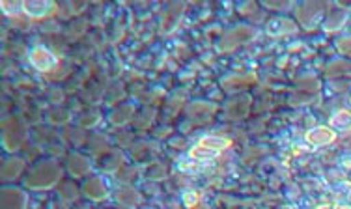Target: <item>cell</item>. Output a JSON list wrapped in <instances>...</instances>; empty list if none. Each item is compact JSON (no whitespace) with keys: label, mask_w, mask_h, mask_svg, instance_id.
Wrapping results in <instances>:
<instances>
[{"label":"cell","mask_w":351,"mask_h":209,"mask_svg":"<svg viewBox=\"0 0 351 209\" xmlns=\"http://www.w3.org/2000/svg\"><path fill=\"white\" fill-rule=\"evenodd\" d=\"M219 153H221V151L206 148V146H200V144H198L196 148H193V151H191V156L195 157V159H198V161H210V159H215Z\"/></svg>","instance_id":"obj_20"},{"label":"cell","mask_w":351,"mask_h":209,"mask_svg":"<svg viewBox=\"0 0 351 209\" xmlns=\"http://www.w3.org/2000/svg\"><path fill=\"white\" fill-rule=\"evenodd\" d=\"M131 114H133V110H131V107H120V108H116L114 112H112V116H110V120L114 123H125L131 120Z\"/></svg>","instance_id":"obj_21"},{"label":"cell","mask_w":351,"mask_h":209,"mask_svg":"<svg viewBox=\"0 0 351 209\" xmlns=\"http://www.w3.org/2000/svg\"><path fill=\"white\" fill-rule=\"evenodd\" d=\"M329 125H331L332 131H338V133H350L351 131V112L350 110H338L331 116L329 120Z\"/></svg>","instance_id":"obj_13"},{"label":"cell","mask_w":351,"mask_h":209,"mask_svg":"<svg viewBox=\"0 0 351 209\" xmlns=\"http://www.w3.org/2000/svg\"><path fill=\"white\" fill-rule=\"evenodd\" d=\"M267 8H277V10H282V8H290V2H271V0H265L263 2Z\"/></svg>","instance_id":"obj_29"},{"label":"cell","mask_w":351,"mask_h":209,"mask_svg":"<svg viewBox=\"0 0 351 209\" xmlns=\"http://www.w3.org/2000/svg\"><path fill=\"white\" fill-rule=\"evenodd\" d=\"M346 21H348V14L346 12H337V14L329 15V19L325 21V30H329V32L340 30L346 25Z\"/></svg>","instance_id":"obj_19"},{"label":"cell","mask_w":351,"mask_h":209,"mask_svg":"<svg viewBox=\"0 0 351 209\" xmlns=\"http://www.w3.org/2000/svg\"><path fill=\"white\" fill-rule=\"evenodd\" d=\"M299 86H301V90H306V92H317V88H319V84H317L316 79H303V81L299 82Z\"/></svg>","instance_id":"obj_25"},{"label":"cell","mask_w":351,"mask_h":209,"mask_svg":"<svg viewBox=\"0 0 351 209\" xmlns=\"http://www.w3.org/2000/svg\"><path fill=\"white\" fill-rule=\"evenodd\" d=\"M196 204H198V195H196V193H187V195H185V206H187V208H193Z\"/></svg>","instance_id":"obj_28"},{"label":"cell","mask_w":351,"mask_h":209,"mask_svg":"<svg viewBox=\"0 0 351 209\" xmlns=\"http://www.w3.org/2000/svg\"><path fill=\"white\" fill-rule=\"evenodd\" d=\"M252 81H254V77H252V75H249V77H243V79H237V77H234V79L224 81V86L232 88V84H247V82H252Z\"/></svg>","instance_id":"obj_26"},{"label":"cell","mask_w":351,"mask_h":209,"mask_svg":"<svg viewBox=\"0 0 351 209\" xmlns=\"http://www.w3.org/2000/svg\"><path fill=\"white\" fill-rule=\"evenodd\" d=\"M232 144L228 138H224V136H217V135H210V136H202L200 138V146H206V148L215 149V151H223Z\"/></svg>","instance_id":"obj_18"},{"label":"cell","mask_w":351,"mask_h":209,"mask_svg":"<svg viewBox=\"0 0 351 209\" xmlns=\"http://www.w3.org/2000/svg\"><path fill=\"white\" fill-rule=\"evenodd\" d=\"M2 133H4V144H6V148L10 151H15L25 142V138H27V125H25V122L21 120L19 116H14V118H10V120L4 122Z\"/></svg>","instance_id":"obj_2"},{"label":"cell","mask_w":351,"mask_h":209,"mask_svg":"<svg viewBox=\"0 0 351 209\" xmlns=\"http://www.w3.org/2000/svg\"><path fill=\"white\" fill-rule=\"evenodd\" d=\"M116 200L123 204V206H128V208H133V206H138L141 196H138V193L133 187H120V189L116 190Z\"/></svg>","instance_id":"obj_16"},{"label":"cell","mask_w":351,"mask_h":209,"mask_svg":"<svg viewBox=\"0 0 351 209\" xmlns=\"http://www.w3.org/2000/svg\"><path fill=\"white\" fill-rule=\"evenodd\" d=\"M54 10L53 2L49 0H25L23 2V12L32 17V19H40V17H45Z\"/></svg>","instance_id":"obj_9"},{"label":"cell","mask_w":351,"mask_h":209,"mask_svg":"<svg viewBox=\"0 0 351 209\" xmlns=\"http://www.w3.org/2000/svg\"><path fill=\"white\" fill-rule=\"evenodd\" d=\"M2 10H4L8 15H10V10H12V15H14L17 14L19 10H23V4H14V6H12V4H8V2H2Z\"/></svg>","instance_id":"obj_27"},{"label":"cell","mask_w":351,"mask_h":209,"mask_svg":"<svg viewBox=\"0 0 351 209\" xmlns=\"http://www.w3.org/2000/svg\"><path fill=\"white\" fill-rule=\"evenodd\" d=\"M82 189H84V195H86L88 198H92V200H103V198L107 196V189H105V185H103V182L99 177L88 180Z\"/></svg>","instance_id":"obj_14"},{"label":"cell","mask_w":351,"mask_h":209,"mask_svg":"<svg viewBox=\"0 0 351 209\" xmlns=\"http://www.w3.org/2000/svg\"><path fill=\"white\" fill-rule=\"evenodd\" d=\"M213 114H215V105L211 103H193L189 107V116L196 123L210 122Z\"/></svg>","instance_id":"obj_10"},{"label":"cell","mask_w":351,"mask_h":209,"mask_svg":"<svg viewBox=\"0 0 351 209\" xmlns=\"http://www.w3.org/2000/svg\"><path fill=\"white\" fill-rule=\"evenodd\" d=\"M337 135H335V131L331 127H324V125H319V127H312L308 133H306V142L314 146V148H322V146H327V144H331L335 142Z\"/></svg>","instance_id":"obj_8"},{"label":"cell","mask_w":351,"mask_h":209,"mask_svg":"<svg viewBox=\"0 0 351 209\" xmlns=\"http://www.w3.org/2000/svg\"><path fill=\"white\" fill-rule=\"evenodd\" d=\"M254 38H256V30L252 27H237L223 36V40H221V49H223V51H232V49H236L237 45L249 43V41L254 40Z\"/></svg>","instance_id":"obj_3"},{"label":"cell","mask_w":351,"mask_h":209,"mask_svg":"<svg viewBox=\"0 0 351 209\" xmlns=\"http://www.w3.org/2000/svg\"><path fill=\"white\" fill-rule=\"evenodd\" d=\"M250 110V97L249 95H241V97H237L234 101L228 105V110H226V114H228L230 120H241L245 116L249 114Z\"/></svg>","instance_id":"obj_11"},{"label":"cell","mask_w":351,"mask_h":209,"mask_svg":"<svg viewBox=\"0 0 351 209\" xmlns=\"http://www.w3.org/2000/svg\"><path fill=\"white\" fill-rule=\"evenodd\" d=\"M90 170V162H88L86 157L79 156V153H75V156L69 157V172L75 175V177H81Z\"/></svg>","instance_id":"obj_17"},{"label":"cell","mask_w":351,"mask_h":209,"mask_svg":"<svg viewBox=\"0 0 351 209\" xmlns=\"http://www.w3.org/2000/svg\"><path fill=\"white\" fill-rule=\"evenodd\" d=\"M23 169H25V162H23V159H8L4 164H2V180L4 182H10V180H15L17 175L23 172Z\"/></svg>","instance_id":"obj_15"},{"label":"cell","mask_w":351,"mask_h":209,"mask_svg":"<svg viewBox=\"0 0 351 209\" xmlns=\"http://www.w3.org/2000/svg\"><path fill=\"white\" fill-rule=\"evenodd\" d=\"M60 177V169L58 164L53 161L40 162L32 172L28 174L27 185L30 189H51L54 183Z\"/></svg>","instance_id":"obj_1"},{"label":"cell","mask_w":351,"mask_h":209,"mask_svg":"<svg viewBox=\"0 0 351 209\" xmlns=\"http://www.w3.org/2000/svg\"><path fill=\"white\" fill-rule=\"evenodd\" d=\"M27 208V195L21 189L8 187L0 196V209H25Z\"/></svg>","instance_id":"obj_6"},{"label":"cell","mask_w":351,"mask_h":209,"mask_svg":"<svg viewBox=\"0 0 351 209\" xmlns=\"http://www.w3.org/2000/svg\"><path fill=\"white\" fill-rule=\"evenodd\" d=\"M30 64H32L38 71L47 73V71H51V69L58 64V58H56L49 49L36 47L32 49V53H30Z\"/></svg>","instance_id":"obj_4"},{"label":"cell","mask_w":351,"mask_h":209,"mask_svg":"<svg viewBox=\"0 0 351 209\" xmlns=\"http://www.w3.org/2000/svg\"><path fill=\"white\" fill-rule=\"evenodd\" d=\"M54 209H64L62 206H54Z\"/></svg>","instance_id":"obj_30"},{"label":"cell","mask_w":351,"mask_h":209,"mask_svg":"<svg viewBox=\"0 0 351 209\" xmlns=\"http://www.w3.org/2000/svg\"><path fill=\"white\" fill-rule=\"evenodd\" d=\"M183 4H172V6L167 10V14L162 15V21H161V28L162 32H172L176 27H178V23L182 19V14H183Z\"/></svg>","instance_id":"obj_12"},{"label":"cell","mask_w":351,"mask_h":209,"mask_svg":"<svg viewBox=\"0 0 351 209\" xmlns=\"http://www.w3.org/2000/svg\"><path fill=\"white\" fill-rule=\"evenodd\" d=\"M324 12V6L317 2H304L301 6H298V19L303 27L311 28L316 25V21L319 19V15Z\"/></svg>","instance_id":"obj_5"},{"label":"cell","mask_w":351,"mask_h":209,"mask_svg":"<svg viewBox=\"0 0 351 209\" xmlns=\"http://www.w3.org/2000/svg\"><path fill=\"white\" fill-rule=\"evenodd\" d=\"M298 30V25L293 23L288 17H275L271 19L267 25H265V32L273 38H278V36H286V34H293Z\"/></svg>","instance_id":"obj_7"},{"label":"cell","mask_w":351,"mask_h":209,"mask_svg":"<svg viewBox=\"0 0 351 209\" xmlns=\"http://www.w3.org/2000/svg\"><path fill=\"white\" fill-rule=\"evenodd\" d=\"M337 49L346 56H351V38H340L337 41Z\"/></svg>","instance_id":"obj_24"},{"label":"cell","mask_w":351,"mask_h":209,"mask_svg":"<svg viewBox=\"0 0 351 209\" xmlns=\"http://www.w3.org/2000/svg\"><path fill=\"white\" fill-rule=\"evenodd\" d=\"M348 71H351V66L350 64H346V62H335V64H331V66L327 68V75H329V77H338V75H344L348 73Z\"/></svg>","instance_id":"obj_22"},{"label":"cell","mask_w":351,"mask_h":209,"mask_svg":"<svg viewBox=\"0 0 351 209\" xmlns=\"http://www.w3.org/2000/svg\"><path fill=\"white\" fill-rule=\"evenodd\" d=\"M60 193H62V198H66V200H75V198H77V189H75L73 183H66V185H62Z\"/></svg>","instance_id":"obj_23"}]
</instances>
